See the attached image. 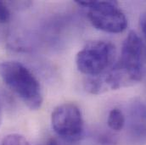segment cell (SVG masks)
Wrapping results in <instances>:
<instances>
[{"instance_id": "1", "label": "cell", "mask_w": 146, "mask_h": 145, "mask_svg": "<svg viewBox=\"0 0 146 145\" xmlns=\"http://www.w3.org/2000/svg\"><path fill=\"white\" fill-rule=\"evenodd\" d=\"M145 45L134 32L125 38L121 57L105 75H101L106 90H115L142 80L145 74Z\"/></svg>"}, {"instance_id": "2", "label": "cell", "mask_w": 146, "mask_h": 145, "mask_svg": "<svg viewBox=\"0 0 146 145\" xmlns=\"http://www.w3.org/2000/svg\"><path fill=\"white\" fill-rule=\"evenodd\" d=\"M0 76L7 87L33 110L40 109L43 96L36 77L26 66L18 61L0 63Z\"/></svg>"}, {"instance_id": "3", "label": "cell", "mask_w": 146, "mask_h": 145, "mask_svg": "<svg viewBox=\"0 0 146 145\" xmlns=\"http://www.w3.org/2000/svg\"><path fill=\"white\" fill-rule=\"evenodd\" d=\"M115 46L106 41H91L77 53L76 65L78 71L88 77L105 75L114 66Z\"/></svg>"}, {"instance_id": "4", "label": "cell", "mask_w": 146, "mask_h": 145, "mask_svg": "<svg viewBox=\"0 0 146 145\" xmlns=\"http://www.w3.org/2000/svg\"><path fill=\"white\" fill-rule=\"evenodd\" d=\"M88 9V16L91 24L97 29L110 32L120 33L126 30L127 20L115 1H76Z\"/></svg>"}, {"instance_id": "5", "label": "cell", "mask_w": 146, "mask_h": 145, "mask_svg": "<svg viewBox=\"0 0 146 145\" xmlns=\"http://www.w3.org/2000/svg\"><path fill=\"white\" fill-rule=\"evenodd\" d=\"M51 123L55 133L67 142H78L83 137L82 114L74 104L66 103L57 106L52 112Z\"/></svg>"}, {"instance_id": "6", "label": "cell", "mask_w": 146, "mask_h": 145, "mask_svg": "<svg viewBox=\"0 0 146 145\" xmlns=\"http://www.w3.org/2000/svg\"><path fill=\"white\" fill-rule=\"evenodd\" d=\"M128 135L134 144L146 143V107L139 102L134 103L130 108Z\"/></svg>"}, {"instance_id": "7", "label": "cell", "mask_w": 146, "mask_h": 145, "mask_svg": "<svg viewBox=\"0 0 146 145\" xmlns=\"http://www.w3.org/2000/svg\"><path fill=\"white\" fill-rule=\"evenodd\" d=\"M107 123L110 128L115 132H120L122 130L126 123V119L122 111L117 108L111 109L108 115Z\"/></svg>"}, {"instance_id": "8", "label": "cell", "mask_w": 146, "mask_h": 145, "mask_svg": "<svg viewBox=\"0 0 146 145\" xmlns=\"http://www.w3.org/2000/svg\"><path fill=\"white\" fill-rule=\"evenodd\" d=\"M1 145H29V143L24 136L14 133L4 137Z\"/></svg>"}, {"instance_id": "9", "label": "cell", "mask_w": 146, "mask_h": 145, "mask_svg": "<svg viewBox=\"0 0 146 145\" xmlns=\"http://www.w3.org/2000/svg\"><path fill=\"white\" fill-rule=\"evenodd\" d=\"M10 16L11 15L8 3L0 1V24L8 23L10 20Z\"/></svg>"}, {"instance_id": "10", "label": "cell", "mask_w": 146, "mask_h": 145, "mask_svg": "<svg viewBox=\"0 0 146 145\" xmlns=\"http://www.w3.org/2000/svg\"><path fill=\"white\" fill-rule=\"evenodd\" d=\"M98 143L100 145H115L116 143L115 141L111 138L110 137L109 135H100L99 137V140H98Z\"/></svg>"}, {"instance_id": "11", "label": "cell", "mask_w": 146, "mask_h": 145, "mask_svg": "<svg viewBox=\"0 0 146 145\" xmlns=\"http://www.w3.org/2000/svg\"><path fill=\"white\" fill-rule=\"evenodd\" d=\"M139 26L141 28L142 33L146 40V12L143 13L139 19Z\"/></svg>"}, {"instance_id": "12", "label": "cell", "mask_w": 146, "mask_h": 145, "mask_svg": "<svg viewBox=\"0 0 146 145\" xmlns=\"http://www.w3.org/2000/svg\"><path fill=\"white\" fill-rule=\"evenodd\" d=\"M45 145H59L57 141L54 138H50L47 141V143L45 144Z\"/></svg>"}, {"instance_id": "13", "label": "cell", "mask_w": 146, "mask_h": 145, "mask_svg": "<svg viewBox=\"0 0 146 145\" xmlns=\"http://www.w3.org/2000/svg\"><path fill=\"white\" fill-rule=\"evenodd\" d=\"M0 122H1V106H0Z\"/></svg>"}]
</instances>
